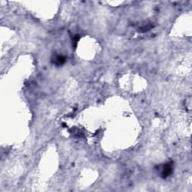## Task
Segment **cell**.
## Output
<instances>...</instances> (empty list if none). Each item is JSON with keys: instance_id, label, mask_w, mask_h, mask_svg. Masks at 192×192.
<instances>
[{"instance_id": "1", "label": "cell", "mask_w": 192, "mask_h": 192, "mask_svg": "<svg viewBox=\"0 0 192 192\" xmlns=\"http://www.w3.org/2000/svg\"><path fill=\"white\" fill-rule=\"evenodd\" d=\"M173 166L170 163H167L162 165L161 167V178L166 179L168 176H170L173 173Z\"/></svg>"}, {"instance_id": "2", "label": "cell", "mask_w": 192, "mask_h": 192, "mask_svg": "<svg viewBox=\"0 0 192 192\" xmlns=\"http://www.w3.org/2000/svg\"><path fill=\"white\" fill-rule=\"evenodd\" d=\"M65 57L62 55H56L53 56V58L52 59V62L57 66L62 65L65 62Z\"/></svg>"}, {"instance_id": "3", "label": "cell", "mask_w": 192, "mask_h": 192, "mask_svg": "<svg viewBox=\"0 0 192 192\" xmlns=\"http://www.w3.org/2000/svg\"><path fill=\"white\" fill-rule=\"evenodd\" d=\"M79 38H80V36H79L78 35H74V36L73 37V45L74 47H77V44H78Z\"/></svg>"}]
</instances>
